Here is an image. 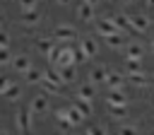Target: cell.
<instances>
[{"label":"cell","instance_id":"cell-1","mask_svg":"<svg viewBox=\"0 0 154 135\" xmlns=\"http://www.w3.org/2000/svg\"><path fill=\"white\" fill-rule=\"evenodd\" d=\"M17 128L19 130H29V113L26 111H19L17 113Z\"/></svg>","mask_w":154,"mask_h":135},{"label":"cell","instance_id":"cell-2","mask_svg":"<svg viewBox=\"0 0 154 135\" xmlns=\"http://www.w3.org/2000/svg\"><path fill=\"white\" fill-rule=\"evenodd\" d=\"M12 65H14L17 70H26V68H29V60H26L24 55H19V58H14V60H12Z\"/></svg>","mask_w":154,"mask_h":135},{"label":"cell","instance_id":"cell-3","mask_svg":"<svg viewBox=\"0 0 154 135\" xmlns=\"http://www.w3.org/2000/svg\"><path fill=\"white\" fill-rule=\"evenodd\" d=\"M17 94H19V89H17L14 84H7V89H5V96L12 101V99H17Z\"/></svg>","mask_w":154,"mask_h":135},{"label":"cell","instance_id":"cell-4","mask_svg":"<svg viewBox=\"0 0 154 135\" xmlns=\"http://www.w3.org/2000/svg\"><path fill=\"white\" fill-rule=\"evenodd\" d=\"M7 60H10V51L7 48H0V65H5Z\"/></svg>","mask_w":154,"mask_h":135},{"label":"cell","instance_id":"cell-5","mask_svg":"<svg viewBox=\"0 0 154 135\" xmlns=\"http://www.w3.org/2000/svg\"><path fill=\"white\" fill-rule=\"evenodd\" d=\"M7 43H10V36L0 29V48H7Z\"/></svg>","mask_w":154,"mask_h":135},{"label":"cell","instance_id":"cell-6","mask_svg":"<svg viewBox=\"0 0 154 135\" xmlns=\"http://www.w3.org/2000/svg\"><path fill=\"white\" fill-rule=\"evenodd\" d=\"M24 22H26V24L36 22V12H31V10H29V12H24Z\"/></svg>","mask_w":154,"mask_h":135},{"label":"cell","instance_id":"cell-7","mask_svg":"<svg viewBox=\"0 0 154 135\" xmlns=\"http://www.w3.org/2000/svg\"><path fill=\"white\" fill-rule=\"evenodd\" d=\"M7 84H10V82H7V80H5L2 75H0V94H5V89H7Z\"/></svg>","mask_w":154,"mask_h":135},{"label":"cell","instance_id":"cell-8","mask_svg":"<svg viewBox=\"0 0 154 135\" xmlns=\"http://www.w3.org/2000/svg\"><path fill=\"white\" fill-rule=\"evenodd\" d=\"M43 106H46L43 99H36V101H34V108H43Z\"/></svg>","mask_w":154,"mask_h":135},{"label":"cell","instance_id":"cell-9","mask_svg":"<svg viewBox=\"0 0 154 135\" xmlns=\"http://www.w3.org/2000/svg\"><path fill=\"white\" fill-rule=\"evenodd\" d=\"M19 2H22V5H24V7H29V5H31V2H34V0H19Z\"/></svg>","mask_w":154,"mask_h":135}]
</instances>
